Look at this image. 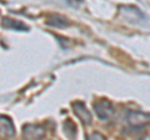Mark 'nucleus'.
I'll return each instance as SVG.
<instances>
[{
  "label": "nucleus",
  "mask_w": 150,
  "mask_h": 140,
  "mask_svg": "<svg viewBox=\"0 0 150 140\" xmlns=\"http://www.w3.org/2000/svg\"><path fill=\"white\" fill-rule=\"evenodd\" d=\"M73 106V111L74 114L76 115V118L81 121L84 125H90L91 124V114L90 111L86 109L85 104H84L83 101H75L71 104Z\"/></svg>",
  "instance_id": "nucleus-3"
},
{
  "label": "nucleus",
  "mask_w": 150,
  "mask_h": 140,
  "mask_svg": "<svg viewBox=\"0 0 150 140\" xmlns=\"http://www.w3.org/2000/svg\"><path fill=\"white\" fill-rule=\"evenodd\" d=\"M94 110L100 120H110L115 114L114 105L111 104L109 100L106 99H100L96 103H94Z\"/></svg>",
  "instance_id": "nucleus-1"
},
{
  "label": "nucleus",
  "mask_w": 150,
  "mask_h": 140,
  "mask_svg": "<svg viewBox=\"0 0 150 140\" xmlns=\"http://www.w3.org/2000/svg\"><path fill=\"white\" fill-rule=\"evenodd\" d=\"M0 135L1 138H13L15 135V128L10 118L1 115L0 118Z\"/></svg>",
  "instance_id": "nucleus-4"
},
{
  "label": "nucleus",
  "mask_w": 150,
  "mask_h": 140,
  "mask_svg": "<svg viewBox=\"0 0 150 140\" xmlns=\"http://www.w3.org/2000/svg\"><path fill=\"white\" fill-rule=\"evenodd\" d=\"M23 133H24V135L28 139H41L45 135V130L41 127H39V125L29 124L24 127Z\"/></svg>",
  "instance_id": "nucleus-5"
},
{
  "label": "nucleus",
  "mask_w": 150,
  "mask_h": 140,
  "mask_svg": "<svg viewBox=\"0 0 150 140\" xmlns=\"http://www.w3.org/2000/svg\"><path fill=\"white\" fill-rule=\"evenodd\" d=\"M1 25L4 28H6V29H11V30H20V31L29 30V26L25 25L24 23L10 19V18H4L1 21Z\"/></svg>",
  "instance_id": "nucleus-6"
},
{
  "label": "nucleus",
  "mask_w": 150,
  "mask_h": 140,
  "mask_svg": "<svg viewBox=\"0 0 150 140\" xmlns=\"http://www.w3.org/2000/svg\"><path fill=\"white\" fill-rule=\"evenodd\" d=\"M48 24L53 25V26H65V25H69V20L67 19V18L55 16V18H53V19L48 20Z\"/></svg>",
  "instance_id": "nucleus-7"
},
{
  "label": "nucleus",
  "mask_w": 150,
  "mask_h": 140,
  "mask_svg": "<svg viewBox=\"0 0 150 140\" xmlns=\"http://www.w3.org/2000/svg\"><path fill=\"white\" fill-rule=\"evenodd\" d=\"M126 121L133 129H143L150 121V115L140 113V111H129L126 115Z\"/></svg>",
  "instance_id": "nucleus-2"
},
{
  "label": "nucleus",
  "mask_w": 150,
  "mask_h": 140,
  "mask_svg": "<svg viewBox=\"0 0 150 140\" xmlns=\"http://www.w3.org/2000/svg\"><path fill=\"white\" fill-rule=\"evenodd\" d=\"M100 138V139H104V136H103V135H99V134H91L90 136H89V139H93V138Z\"/></svg>",
  "instance_id": "nucleus-8"
}]
</instances>
